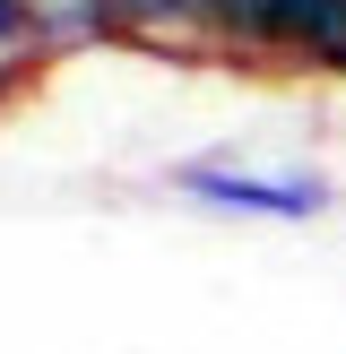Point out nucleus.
I'll use <instances>...</instances> for the list:
<instances>
[{
    "instance_id": "4",
    "label": "nucleus",
    "mask_w": 346,
    "mask_h": 354,
    "mask_svg": "<svg viewBox=\"0 0 346 354\" xmlns=\"http://www.w3.org/2000/svg\"><path fill=\"white\" fill-rule=\"evenodd\" d=\"M0 61H44V26H35V0H0Z\"/></svg>"
},
{
    "instance_id": "2",
    "label": "nucleus",
    "mask_w": 346,
    "mask_h": 354,
    "mask_svg": "<svg viewBox=\"0 0 346 354\" xmlns=\"http://www.w3.org/2000/svg\"><path fill=\"white\" fill-rule=\"evenodd\" d=\"M182 199H199V207H217V216H268V225H311L338 190L320 182L311 165H294V173H260V165H234V156H199V165H173L165 173Z\"/></svg>"
},
{
    "instance_id": "1",
    "label": "nucleus",
    "mask_w": 346,
    "mask_h": 354,
    "mask_svg": "<svg viewBox=\"0 0 346 354\" xmlns=\"http://www.w3.org/2000/svg\"><path fill=\"white\" fill-rule=\"evenodd\" d=\"M225 52H268V61L346 69V0H208V26Z\"/></svg>"
},
{
    "instance_id": "3",
    "label": "nucleus",
    "mask_w": 346,
    "mask_h": 354,
    "mask_svg": "<svg viewBox=\"0 0 346 354\" xmlns=\"http://www.w3.org/2000/svg\"><path fill=\"white\" fill-rule=\"evenodd\" d=\"M113 17L130 35H182V26H208V0H113Z\"/></svg>"
}]
</instances>
